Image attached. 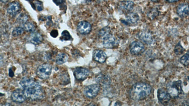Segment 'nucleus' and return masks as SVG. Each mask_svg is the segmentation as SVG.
Returning a JSON list of instances; mask_svg holds the SVG:
<instances>
[{"label": "nucleus", "mask_w": 189, "mask_h": 106, "mask_svg": "<svg viewBox=\"0 0 189 106\" xmlns=\"http://www.w3.org/2000/svg\"><path fill=\"white\" fill-rule=\"evenodd\" d=\"M20 85L23 89L27 99L32 101H38L44 97L41 85L33 78L23 77L20 80Z\"/></svg>", "instance_id": "nucleus-1"}, {"label": "nucleus", "mask_w": 189, "mask_h": 106, "mask_svg": "<svg viewBox=\"0 0 189 106\" xmlns=\"http://www.w3.org/2000/svg\"><path fill=\"white\" fill-rule=\"evenodd\" d=\"M152 91L151 86L145 83H138L133 85L129 91L130 97L134 101H142L149 97Z\"/></svg>", "instance_id": "nucleus-2"}, {"label": "nucleus", "mask_w": 189, "mask_h": 106, "mask_svg": "<svg viewBox=\"0 0 189 106\" xmlns=\"http://www.w3.org/2000/svg\"><path fill=\"white\" fill-rule=\"evenodd\" d=\"M166 90L171 98H177L184 94L182 82L181 80L176 81L168 83Z\"/></svg>", "instance_id": "nucleus-3"}, {"label": "nucleus", "mask_w": 189, "mask_h": 106, "mask_svg": "<svg viewBox=\"0 0 189 106\" xmlns=\"http://www.w3.org/2000/svg\"><path fill=\"white\" fill-rule=\"evenodd\" d=\"M52 71V67L48 64H43L39 66L36 70V75L41 79L46 80L49 77Z\"/></svg>", "instance_id": "nucleus-4"}, {"label": "nucleus", "mask_w": 189, "mask_h": 106, "mask_svg": "<svg viewBox=\"0 0 189 106\" xmlns=\"http://www.w3.org/2000/svg\"><path fill=\"white\" fill-rule=\"evenodd\" d=\"M100 89L98 84H93L86 86L83 91V93L87 98L92 99L96 97Z\"/></svg>", "instance_id": "nucleus-5"}, {"label": "nucleus", "mask_w": 189, "mask_h": 106, "mask_svg": "<svg viewBox=\"0 0 189 106\" xmlns=\"http://www.w3.org/2000/svg\"><path fill=\"white\" fill-rule=\"evenodd\" d=\"M129 48L130 53L134 56L141 55L145 51L144 45L140 41L133 42L130 43Z\"/></svg>", "instance_id": "nucleus-6"}, {"label": "nucleus", "mask_w": 189, "mask_h": 106, "mask_svg": "<svg viewBox=\"0 0 189 106\" xmlns=\"http://www.w3.org/2000/svg\"><path fill=\"white\" fill-rule=\"evenodd\" d=\"M74 77L77 80L83 81L89 77L90 71L87 69L82 67H77L73 71Z\"/></svg>", "instance_id": "nucleus-7"}, {"label": "nucleus", "mask_w": 189, "mask_h": 106, "mask_svg": "<svg viewBox=\"0 0 189 106\" xmlns=\"http://www.w3.org/2000/svg\"><path fill=\"white\" fill-rule=\"evenodd\" d=\"M157 98L160 103L163 105H167L170 101L171 97L167 90L160 88L157 91Z\"/></svg>", "instance_id": "nucleus-8"}, {"label": "nucleus", "mask_w": 189, "mask_h": 106, "mask_svg": "<svg viewBox=\"0 0 189 106\" xmlns=\"http://www.w3.org/2000/svg\"><path fill=\"white\" fill-rule=\"evenodd\" d=\"M11 99L13 102L17 103H22L26 101L27 97L23 90L17 89L13 91L11 95Z\"/></svg>", "instance_id": "nucleus-9"}, {"label": "nucleus", "mask_w": 189, "mask_h": 106, "mask_svg": "<svg viewBox=\"0 0 189 106\" xmlns=\"http://www.w3.org/2000/svg\"><path fill=\"white\" fill-rule=\"evenodd\" d=\"M103 45L106 48H113L116 45L117 40L114 35L109 34L102 38Z\"/></svg>", "instance_id": "nucleus-10"}, {"label": "nucleus", "mask_w": 189, "mask_h": 106, "mask_svg": "<svg viewBox=\"0 0 189 106\" xmlns=\"http://www.w3.org/2000/svg\"><path fill=\"white\" fill-rule=\"evenodd\" d=\"M139 39H140L143 43L147 45H152L154 43V40L151 34L146 31H142L138 34Z\"/></svg>", "instance_id": "nucleus-11"}, {"label": "nucleus", "mask_w": 189, "mask_h": 106, "mask_svg": "<svg viewBox=\"0 0 189 106\" xmlns=\"http://www.w3.org/2000/svg\"><path fill=\"white\" fill-rule=\"evenodd\" d=\"M79 32L82 35H87L91 32L92 27L90 23L86 21L80 22L77 26Z\"/></svg>", "instance_id": "nucleus-12"}, {"label": "nucleus", "mask_w": 189, "mask_h": 106, "mask_svg": "<svg viewBox=\"0 0 189 106\" xmlns=\"http://www.w3.org/2000/svg\"><path fill=\"white\" fill-rule=\"evenodd\" d=\"M93 58L98 63H104L106 61L107 55L103 51L96 50L93 53Z\"/></svg>", "instance_id": "nucleus-13"}, {"label": "nucleus", "mask_w": 189, "mask_h": 106, "mask_svg": "<svg viewBox=\"0 0 189 106\" xmlns=\"http://www.w3.org/2000/svg\"><path fill=\"white\" fill-rule=\"evenodd\" d=\"M176 12L179 16L184 18L189 13V5L186 3L179 4L177 7Z\"/></svg>", "instance_id": "nucleus-14"}, {"label": "nucleus", "mask_w": 189, "mask_h": 106, "mask_svg": "<svg viewBox=\"0 0 189 106\" xmlns=\"http://www.w3.org/2000/svg\"><path fill=\"white\" fill-rule=\"evenodd\" d=\"M139 20V16L137 13L130 12L128 14L126 17V19L122 20V22L126 25L135 24Z\"/></svg>", "instance_id": "nucleus-15"}, {"label": "nucleus", "mask_w": 189, "mask_h": 106, "mask_svg": "<svg viewBox=\"0 0 189 106\" xmlns=\"http://www.w3.org/2000/svg\"><path fill=\"white\" fill-rule=\"evenodd\" d=\"M20 9V3L17 1H13L9 5L7 9V12L8 14L11 16L16 15Z\"/></svg>", "instance_id": "nucleus-16"}, {"label": "nucleus", "mask_w": 189, "mask_h": 106, "mask_svg": "<svg viewBox=\"0 0 189 106\" xmlns=\"http://www.w3.org/2000/svg\"><path fill=\"white\" fill-rule=\"evenodd\" d=\"M134 3L130 1H122L119 3V7L122 11H130L133 9Z\"/></svg>", "instance_id": "nucleus-17"}, {"label": "nucleus", "mask_w": 189, "mask_h": 106, "mask_svg": "<svg viewBox=\"0 0 189 106\" xmlns=\"http://www.w3.org/2000/svg\"><path fill=\"white\" fill-rule=\"evenodd\" d=\"M42 35L39 33L33 32L31 33L30 36V40L31 43L35 45H38L41 43L43 41Z\"/></svg>", "instance_id": "nucleus-18"}, {"label": "nucleus", "mask_w": 189, "mask_h": 106, "mask_svg": "<svg viewBox=\"0 0 189 106\" xmlns=\"http://www.w3.org/2000/svg\"><path fill=\"white\" fill-rule=\"evenodd\" d=\"M69 57L65 53H60L56 57V63L58 65H62L67 62Z\"/></svg>", "instance_id": "nucleus-19"}, {"label": "nucleus", "mask_w": 189, "mask_h": 106, "mask_svg": "<svg viewBox=\"0 0 189 106\" xmlns=\"http://www.w3.org/2000/svg\"><path fill=\"white\" fill-rule=\"evenodd\" d=\"M22 27L24 29L25 31L28 32L32 33L35 32V27L34 25L32 23L30 22H26L22 24Z\"/></svg>", "instance_id": "nucleus-20"}, {"label": "nucleus", "mask_w": 189, "mask_h": 106, "mask_svg": "<svg viewBox=\"0 0 189 106\" xmlns=\"http://www.w3.org/2000/svg\"><path fill=\"white\" fill-rule=\"evenodd\" d=\"M180 63L184 66H187L189 65V51L184 54L180 59Z\"/></svg>", "instance_id": "nucleus-21"}, {"label": "nucleus", "mask_w": 189, "mask_h": 106, "mask_svg": "<svg viewBox=\"0 0 189 106\" xmlns=\"http://www.w3.org/2000/svg\"><path fill=\"white\" fill-rule=\"evenodd\" d=\"M147 17L150 19H154L158 15V11L156 9H152L147 13Z\"/></svg>", "instance_id": "nucleus-22"}, {"label": "nucleus", "mask_w": 189, "mask_h": 106, "mask_svg": "<svg viewBox=\"0 0 189 106\" xmlns=\"http://www.w3.org/2000/svg\"><path fill=\"white\" fill-rule=\"evenodd\" d=\"M71 38H72V37L70 35V33L65 30L62 33V35H61V36L60 37V39L62 41H64L71 40Z\"/></svg>", "instance_id": "nucleus-23"}, {"label": "nucleus", "mask_w": 189, "mask_h": 106, "mask_svg": "<svg viewBox=\"0 0 189 106\" xmlns=\"http://www.w3.org/2000/svg\"><path fill=\"white\" fill-rule=\"evenodd\" d=\"M24 31L22 27H17L12 31V35L14 37H17L22 35L24 33Z\"/></svg>", "instance_id": "nucleus-24"}, {"label": "nucleus", "mask_w": 189, "mask_h": 106, "mask_svg": "<svg viewBox=\"0 0 189 106\" xmlns=\"http://www.w3.org/2000/svg\"><path fill=\"white\" fill-rule=\"evenodd\" d=\"M184 49L183 48L180 43H177L174 47V53L176 55H180L182 54L184 51Z\"/></svg>", "instance_id": "nucleus-25"}, {"label": "nucleus", "mask_w": 189, "mask_h": 106, "mask_svg": "<svg viewBox=\"0 0 189 106\" xmlns=\"http://www.w3.org/2000/svg\"><path fill=\"white\" fill-rule=\"evenodd\" d=\"M110 33V28L109 27H106L102 28V29H101L99 31L98 35H99V37L102 39L104 37H105L106 35Z\"/></svg>", "instance_id": "nucleus-26"}, {"label": "nucleus", "mask_w": 189, "mask_h": 106, "mask_svg": "<svg viewBox=\"0 0 189 106\" xmlns=\"http://www.w3.org/2000/svg\"><path fill=\"white\" fill-rule=\"evenodd\" d=\"M17 20L19 22L22 23V24H23L28 22V17L25 14H21L18 17Z\"/></svg>", "instance_id": "nucleus-27"}, {"label": "nucleus", "mask_w": 189, "mask_h": 106, "mask_svg": "<svg viewBox=\"0 0 189 106\" xmlns=\"http://www.w3.org/2000/svg\"><path fill=\"white\" fill-rule=\"evenodd\" d=\"M34 6L36 8L38 11H41L43 9V4L41 1H39L38 0H37L36 1H35V4Z\"/></svg>", "instance_id": "nucleus-28"}, {"label": "nucleus", "mask_w": 189, "mask_h": 106, "mask_svg": "<svg viewBox=\"0 0 189 106\" xmlns=\"http://www.w3.org/2000/svg\"><path fill=\"white\" fill-rule=\"evenodd\" d=\"M58 34H59L58 31L55 29L52 30L50 33V35L53 38H56L57 37Z\"/></svg>", "instance_id": "nucleus-29"}, {"label": "nucleus", "mask_w": 189, "mask_h": 106, "mask_svg": "<svg viewBox=\"0 0 189 106\" xmlns=\"http://www.w3.org/2000/svg\"><path fill=\"white\" fill-rule=\"evenodd\" d=\"M52 1L56 5L59 6L65 3V0H52Z\"/></svg>", "instance_id": "nucleus-30"}, {"label": "nucleus", "mask_w": 189, "mask_h": 106, "mask_svg": "<svg viewBox=\"0 0 189 106\" xmlns=\"http://www.w3.org/2000/svg\"><path fill=\"white\" fill-rule=\"evenodd\" d=\"M9 75L10 77H13L14 75V73L12 70L11 69H9Z\"/></svg>", "instance_id": "nucleus-31"}, {"label": "nucleus", "mask_w": 189, "mask_h": 106, "mask_svg": "<svg viewBox=\"0 0 189 106\" xmlns=\"http://www.w3.org/2000/svg\"><path fill=\"white\" fill-rule=\"evenodd\" d=\"M166 1H168L169 3H175V2H177L179 1V0H166Z\"/></svg>", "instance_id": "nucleus-32"}, {"label": "nucleus", "mask_w": 189, "mask_h": 106, "mask_svg": "<svg viewBox=\"0 0 189 106\" xmlns=\"http://www.w3.org/2000/svg\"><path fill=\"white\" fill-rule=\"evenodd\" d=\"M9 0H1V1L3 3H5L8 1Z\"/></svg>", "instance_id": "nucleus-33"}, {"label": "nucleus", "mask_w": 189, "mask_h": 106, "mask_svg": "<svg viewBox=\"0 0 189 106\" xmlns=\"http://www.w3.org/2000/svg\"><path fill=\"white\" fill-rule=\"evenodd\" d=\"M83 1H86L87 3H89V2H90L92 0H83Z\"/></svg>", "instance_id": "nucleus-34"}, {"label": "nucleus", "mask_w": 189, "mask_h": 106, "mask_svg": "<svg viewBox=\"0 0 189 106\" xmlns=\"http://www.w3.org/2000/svg\"><path fill=\"white\" fill-rule=\"evenodd\" d=\"M152 1H153V2H157V1H158L159 0H151Z\"/></svg>", "instance_id": "nucleus-35"}, {"label": "nucleus", "mask_w": 189, "mask_h": 106, "mask_svg": "<svg viewBox=\"0 0 189 106\" xmlns=\"http://www.w3.org/2000/svg\"><path fill=\"white\" fill-rule=\"evenodd\" d=\"M26 1H30V2H31V1H33V0H26Z\"/></svg>", "instance_id": "nucleus-36"}]
</instances>
